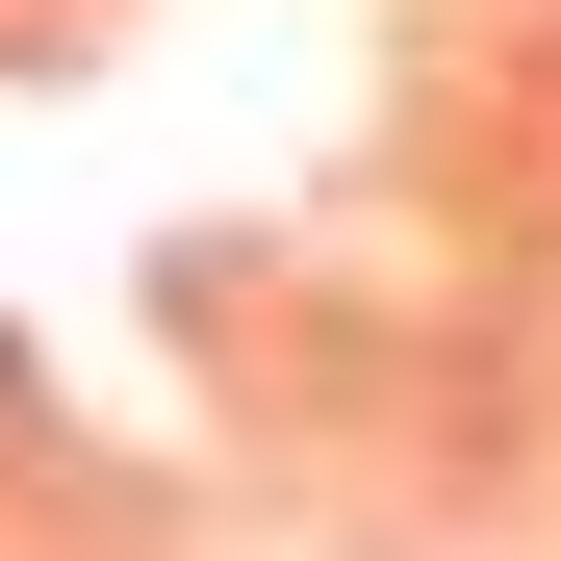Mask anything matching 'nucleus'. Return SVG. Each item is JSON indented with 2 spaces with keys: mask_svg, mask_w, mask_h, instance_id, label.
Returning <instances> with one entry per match:
<instances>
[]
</instances>
